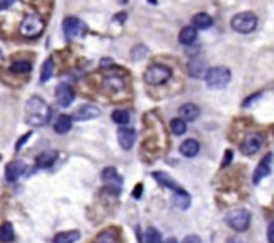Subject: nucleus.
<instances>
[{
  "label": "nucleus",
  "instance_id": "1",
  "mask_svg": "<svg viewBox=\"0 0 274 243\" xmlns=\"http://www.w3.org/2000/svg\"><path fill=\"white\" fill-rule=\"evenodd\" d=\"M51 118L50 106L40 96H32L27 100L24 107L26 123L34 127H42L48 123Z\"/></svg>",
  "mask_w": 274,
  "mask_h": 243
},
{
  "label": "nucleus",
  "instance_id": "2",
  "mask_svg": "<svg viewBox=\"0 0 274 243\" xmlns=\"http://www.w3.org/2000/svg\"><path fill=\"white\" fill-rule=\"evenodd\" d=\"M230 79H232V73L226 67H213L207 70L205 75L206 84L211 90H222L228 86Z\"/></svg>",
  "mask_w": 274,
  "mask_h": 243
},
{
  "label": "nucleus",
  "instance_id": "3",
  "mask_svg": "<svg viewBox=\"0 0 274 243\" xmlns=\"http://www.w3.org/2000/svg\"><path fill=\"white\" fill-rule=\"evenodd\" d=\"M251 215L246 209H234L229 211L225 217V222L229 227L233 228L234 231L244 232L250 226Z\"/></svg>",
  "mask_w": 274,
  "mask_h": 243
},
{
  "label": "nucleus",
  "instance_id": "4",
  "mask_svg": "<svg viewBox=\"0 0 274 243\" xmlns=\"http://www.w3.org/2000/svg\"><path fill=\"white\" fill-rule=\"evenodd\" d=\"M44 30V22L39 15H27L19 26V32L24 38H38Z\"/></svg>",
  "mask_w": 274,
  "mask_h": 243
},
{
  "label": "nucleus",
  "instance_id": "5",
  "mask_svg": "<svg viewBox=\"0 0 274 243\" xmlns=\"http://www.w3.org/2000/svg\"><path fill=\"white\" fill-rule=\"evenodd\" d=\"M257 23H258V20L253 12H240V14L234 15V18L230 22L233 30L240 32V34L253 32L257 27Z\"/></svg>",
  "mask_w": 274,
  "mask_h": 243
},
{
  "label": "nucleus",
  "instance_id": "6",
  "mask_svg": "<svg viewBox=\"0 0 274 243\" xmlns=\"http://www.w3.org/2000/svg\"><path fill=\"white\" fill-rule=\"evenodd\" d=\"M172 70L169 69L168 66L154 65L146 70L145 82L151 86H159V84L166 83L172 78Z\"/></svg>",
  "mask_w": 274,
  "mask_h": 243
},
{
  "label": "nucleus",
  "instance_id": "7",
  "mask_svg": "<svg viewBox=\"0 0 274 243\" xmlns=\"http://www.w3.org/2000/svg\"><path fill=\"white\" fill-rule=\"evenodd\" d=\"M263 143V137L258 133H250L244 138L241 143V152L245 155H253L258 151Z\"/></svg>",
  "mask_w": 274,
  "mask_h": 243
},
{
  "label": "nucleus",
  "instance_id": "8",
  "mask_svg": "<svg viewBox=\"0 0 274 243\" xmlns=\"http://www.w3.org/2000/svg\"><path fill=\"white\" fill-rule=\"evenodd\" d=\"M274 155L273 152H269L263 156L262 159L259 160L258 166L255 167L254 172H253V183L258 185L263 178H266L267 175L271 172V164H273Z\"/></svg>",
  "mask_w": 274,
  "mask_h": 243
},
{
  "label": "nucleus",
  "instance_id": "9",
  "mask_svg": "<svg viewBox=\"0 0 274 243\" xmlns=\"http://www.w3.org/2000/svg\"><path fill=\"white\" fill-rule=\"evenodd\" d=\"M102 180L106 183L107 190L111 191L113 194H119L121 186H122V179L119 178L118 172L114 167H106L102 171Z\"/></svg>",
  "mask_w": 274,
  "mask_h": 243
},
{
  "label": "nucleus",
  "instance_id": "10",
  "mask_svg": "<svg viewBox=\"0 0 274 243\" xmlns=\"http://www.w3.org/2000/svg\"><path fill=\"white\" fill-rule=\"evenodd\" d=\"M63 31L67 39H75L83 34L84 24L83 22L75 16H69L63 22Z\"/></svg>",
  "mask_w": 274,
  "mask_h": 243
},
{
  "label": "nucleus",
  "instance_id": "11",
  "mask_svg": "<svg viewBox=\"0 0 274 243\" xmlns=\"http://www.w3.org/2000/svg\"><path fill=\"white\" fill-rule=\"evenodd\" d=\"M100 110L96 106H92V104H83L80 106L79 108H76V111L74 112L73 119L78 122H86L91 120V119L99 118L100 116Z\"/></svg>",
  "mask_w": 274,
  "mask_h": 243
},
{
  "label": "nucleus",
  "instance_id": "12",
  "mask_svg": "<svg viewBox=\"0 0 274 243\" xmlns=\"http://www.w3.org/2000/svg\"><path fill=\"white\" fill-rule=\"evenodd\" d=\"M57 100L61 107H69L74 100V91L71 86L67 83H59L57 86Z\"/></svg>",
  "mask_w": 274,
  "mask_h": 243
},
{
  "label": "nucleus",
  "instance_id": "13",
  "mask_svg": "<svg viewBox=\"0 0 274 243\" xmlns=\"http://www.w3.org/2000/svg\"><path fill=\"white\" fill-rule=\"evenodd\" d=\"M26 164L22 160H12L6 167V179L8 182H16L24 174Z\"/></svg>",
  "mask_w": 274,
  "mask_h": 243
},
{
  "label": "nucleus",
  "instance_id": "14",
  "mask_svg": "<svg viewBox=\"0 0 274 243\" xmlns=\"http://www.w3.org/2000/svg\"><path fill=\"white\" fill-rule=\"evenodd\" d=\"M118 142L123 150H131L137 139V133L133 129H119L118 133Z\"/></svg>",
  "mask_w": 274,
  "mask_h": 243
},
{
  "label": "nucleus",
  "instance_id": "15",
  "mask_svg": "<svg viewBox=\"0 0 274 243\" xmlns=\"http://www.w3.org/2000/svg\"><path fill=\"white\" fill-rule=\"evenodd\" d=\"M152 178L155 179L156 182L159 183L160 186L166 187V189L174 191V193L182 190L178 183L175 182L174 179H173L170 175L163 172V171H155V172H152Z\"/></svg>",
  "mask_w": 274,
  "mask_h": 243
},
{
  "label": "nucleus",
  "instance_id": "16",
  "mask_svg": "<svg viewBox=\"0 0 274 243\" xmlns=\"http://www.w3.org/2000/svg\"><path fill=\"white\" fill-rule=\"evenodd\" d=\"M201 110L199 107L194 103H186L179 108V118L183 119L185 122H194L198 119Z\"/></svg>",
  "mask_w": 274,
  "mask_h": 243
},
{
  "label": "nucleus",
  "instance_id": "17",
  "mask_svg": "<svg viewBox=\"0 0 274 243\" xmlns=\"http://www.w3.org/2000/svg\"><path fill=\"white\" fill-rule=\"evenodd\" d=\"M187 70H189V74L190 76L195 78V79H199L203 75H206V63L199 57H194V59H191L189 62V65H187Z\"/></svg>",
  "mask_w": 274,
  "mask_h": 243
},
{
  "label": "nucleus",
  "instance_id": "18",
  "mask_svg": "<svg viewBox=\"0 0 274 243\" xmlns=\"http://www.w3.org/2000/svg\"><path fill=\"white\" fill-rule=\"evenodd\" d=\"M179 152L186 158H194L199 152V143L195 139H187L179 146Z\"/></svg>",
  "mask_w": 274,
  "mask_h": 243
},
{
  "label": "nucleus",
  "instance_id": "19",
  "mask_svg": "<svg viewBox=\"0 0 274 243\" xmlns=\"http://www.w3.org/2000/svg\"><path fill=\"white\" fill-rule=\"evenodd\" d=\"M191 23L194 28H198V30H207L210 27L213 26V19L209 14H205V12H199L197 15L193 16L191 19Z\"/></svg>",
  "mask_w": 274,
  "mask_h": 243
},
{
  "label": "nucleus",
  "instance_id": "20",
  "mask_svg": "<svg viewBox=\"0 0 274 243\" xmlns=\"http://www.w3.org/2000/svg\"><path fill=\"white\" fill-rule=\"evenodd\" d=\"M73 127V118L69 115H61L53 123V130L57 134L69 133Z\"/></svg>",
  "mask_w": 274,
  "mask_h": 243
},
{
  "label": "nucleus",
  "instance_id": "21",
  "mask_svg": "<svg viewBox=\"0 0 274 243\" xmlns=\"http://www.w3.org/2000/svg\"><path fill=\"white\" fill-rule=\"evenodd\" d=\"M58 152L57 151H44L36 158V164L40 168H47L52 166V163L57 160Z\"/></svg>",
  "mask_w": 274,
  "mask_h": 243
},
{
  "label": "nucleus",
  "instance_id": "22",
  "mask_svg": "<svg viewBox=\"0 0 274 243\" xmlns=\"http://www.w3.org/2000/svg\"><path fill=\"white\" fill-rule=\"evenodd\" d=\"M80 232L78 230H71V231L59 232L53 238V243H75L79 240Z\"/></svg>",
  "mask_w": 274,
  "mask_h": 243
},
{
  "label": "nucleus",
  "instance_id": "23",
  "mask_svg": "<svg viewBox=\"0 0 274 243\" xmlns=\"http://www.w3.org/2000/svg\"><path fill=\"white\" fill-rule=\"evenodd\" d=\"M197 39V30L194 27H185L181 32H179L178 40L179 43H182L185 46L193 44Z\"/></svg>",
  "mask_w": 274,
  "mask_h": 243
},
{
  "label": "nucleus",
  "instance_id": "24",
  "mask_svg": "<svg viewBox=\"0 0 274 243\" xmlns=\"http://www.w3.org/2000/svg\"><path fill=\"white\" fill-rule=\"evenodd\" d=\"M173 202H174V205L177 206L178 209L186 210V209H189V206H190L191 198H190V195L187 194L186 191L182 189L181 191H177V193H174Z\"/></svg>",
  "mask_w": 274,
  "mask_h": 243
},
{
  "label": "nucleus",
  "instance_id": "25",
  "mask_svg": "<svg viewBox=\"0 0 274 243\" xmlns=\"http://www.w3.org/2000/svg\"><path fill=\"white\" fill-rule=\"evenodd\" d=\"M15 238V232L14 227L10 222H6L0 226V240L3 243H10Z\"/></svg>",
  "mask_w": 274,
  "mask_h": 243
},
{
  "label": "nucleus",
  "instance_id": "26",
  "mask_svg": "<svg viewBox=\"0 0 274 243\" xmlns=\"http://www.w3.org/2000/svg\"><path fill=\"white\" fill-rule=\"evenodd\" d=\"M53 75V62L52 59H47L42 66V71H40V82L46 83L50 80L51 76Z\"/></svg>",
  "mask_w": 274,
  "mask_h": 243
},
{
  "label": "nucleus",
  "instance_id": "27",
  "mask_svg": "<svg viewBox=\"0 0 274 243\" xmlns=\"http://www.w3.org/2000/svg\"><path fill=\"white\" fill-rule=\"evenodd\" d=\"M170 129L174 135H183L186 133V122L181 118H175L170 122Z\"/></svg>",
  "mask_w": 274,
  "mask_h": 243
},
{
  "label": "nucleus",
  "instance_id": "28",
  "mask_svg": "<svg viewBox=\"0 0 274 243\" xmlns=\"http://www.w3.org/2000/svg\"><path fill=\"white\" fill-rule=\"evenodd\" d=\"M145 243H162V235L155 227H149L145 232Z\"/></svg>",
  "mask_w": 274,
  "mask_h": 243
},
{
  "label": "nucleus",
  "instance_id": "29",
  "mask_svg": "<svg viewBox=\"0 0 274 243\" xmlns=\"http://www.w3.org/2000/svg\"><path fill=\"white\" fill-rule=\"evenodd\" d=\"M111 119L117 123V125H126L130 120V114L125 110H115L111 114Z\"/></svg>",
  "mask_w": 274,
  "mask_h": 243
},
{
  "label": "nucleus",
  "instance_id": "30",
  "mask_svg": "<svg viewBox=\"0 0 274 243\" xmlns=\"http://www.w3.org/2000/svg\"><path fill=\"white\" fill-rule=\"evenodd\" d=\"M10 70H11L12 73H15V74H26L31 71V65L28 63V62H24V60L15 62L14 65H11Z\"/></svg>",
  "mask_w": 274,
  "mask_h": 243
},
{
  "label": "nucleus",
  "instance_id": "31",
  "mask_svg": "<svg viewBox=\"0 0 274 243\" xmlns=\"http://www.w3.org/2000/svg\"><path fill=\"white\" fill-rule=\"evenodd\" d=\"M147 51H149L147 47L143 46V44H138L131 49V59L133 60H142L147 55Z\"/></svg>",
  "mask_w": 274,
  "mask_h": 243
},
{
  "label": "nucleus",
  "instance_id": "32",
  "mask_svg": "<svg viewBox=\"0 0 274 243\" xmlns=\"http://www.w3.org/2000/svg\"><path fill=\"white\" fill-rule=\"evenodd\" d=\"M104 83H106L107 86H110L113 90H118L119 87H122V86H123V80L121 79V78L113 76V78H107Z\"/></svg>",
  "mask_w": 274,
  "mask_h": 243
},
{
  "label": "nucleus",
  "instance_id": "33",
  "mask_svg": "<svg viewBox=\"0 0 274 243\" xmlns=\"http://www.w3.org/2000/svg\"><path fill=\"white\" fill-rule=\"evenodd\" d=\"M115 236L111 231H104L98 236V243H114Z\"/></svg>",
  "mask_w": 274,
  "mask_h": 243
},
{
  "label": "nucleus",
  "instance_id": "34",
  "mask_svg": "<svg viewBox=\"0 0 274 243\" xmlns=\"http://www.w3.org/2000/svg\"><path fill=\"white\" fill-rule=\"evenodd\" d=\"M31 135H32V133H31V131H30V133H27L26 135H23V137L20 138L19 141H18V143H16V150H18V151H19L20 148L23 147L24 145H26V142L28 141V139H30Z\"/></svg>",
  "mask_w": 274,
  "mask_h": 243
},
{
  "label": "nucleus",
  "instance_id": "35",
  "mask_svg": "<svg viewBox=\"0 0 274 243\" xmlns=\"http://www.w3.org/2000/svg\"><path fill=\"white\" fill-rule=\"evenodd\" d=\"M16 0H0V11H4V10H8L15 4Z\"/></svg>",
  "mask_w": 274,
  "mask_h": 243
},
{
  "label": "nucleus",
  "instance_id": "36",
  "mask_svg": "<svg viewBox=\"0 0 274 243\" xmlns=\"http://www.w3.org/2000/svg\"><path fill=\"white\" fill-rule=\"evenodd\" d=\"M232 158H233V154L230 150H228V151L225 152V158L224 160H222V167H226V166H229L230 164V162H232Z\"/></svg>",
  "mask_w": 274,
  "mask_h": 243
},
{
  "label": "nucleus",
  "instance_id": "37",
  "mask_svg": "<svg viewBox=\"0 0 274 243\" xmlns=\"http://www.w3.org/2000/svg\"><path fill=\"white\" fill-rule=\"evenodd\" d=\"M182 243H202V240L198 235H187Z\"/></svg>",
  "mask_w": 274,
  "mask_h": 243
},
{
  "label": "nucleus",
  "instance_id": "38",
  "mask_svg": "<svg viewBox=\"0 0 274 243\" xmlns=\"http://www.w3.org/2000/svg\"><path fill=\"white\" fill-rule=\"evenodd\" d=\"M267 240L269 243H274V222H271L267 227Z\"/></svg>",
  "mask_w": 274,
  "mask_h": 243
},
{
  "label": "nucleus",
  "instance_id": "39",
  "mask_svg": "<svg viewBox=\"0 0 274 243\" xmlns=\"http://www.w3.org/2000/svg\"><path fill=\"white\" fill-rule=\"evenodd\" d=\"M141 194H142V185L141 183H139V185H137V186H135V189H134V191H133V197L134 198H141Z\"/></svg>",
  "mask_w": 274,
  "mask_h": 243
},
{
  "label": "nucleus",
  "instance_id": "40",
  "mask_svg": "<svg viewBox=\"0 0 274 243\" xmlns=\"http://www.w3.org/2000/svg\"><path fill=\"white\" fill-rule=\"evenodd\" d=\"M259 95H261V94H255V95H253V96H250V98H248V99H246V100H245L244 104H242V106H244V107H249V106H250V103L254 102V99L259 98Z\"/></svg>",
  "mask_w": 274,
  "mask_h": 243
},
{
  "label": "nucleus",
  "instance_id": "41",
  "mask_svg": "<svg viewBox=\"0 0 274 243\" xmlns=\"http://www.w3.org/2000/svg\"><path fill=\"white\" fill-rule=\"evenodd\" d=\"M225 243H244V242H242V239L238 238V236H233V238H229Z\"/></svg>",
  "mask_w": 274,
  "mask_h": 243
},
{
  "label": "nucleus",
  "instance_id": "42",
  "mask_svg": "<svg viewBox=\"0 0 274 243\" xmlns=\"http://www.w3.org/2000/svg\"><path fill=\"white\" fill-rule=\"evenodd\" d=\"M126 18H127V15H126L125 12H122V14H118V15L115 16V20L118 19L119 22H121V23H123V22H125Z\"/></svg>",
  "mask_w": 274,
  "mask_h": 243
},
{
  "label": "nucleus",
  "instance_id": "43",
  "mask_svg": "<svg viewBox=\"0 0 274 243\" xmlns=\"http://www.w3.org/2000/svg\"><path fill=\"white\" fill-rule=\"evenodd\" d=\"M163 243H177V240L174 239V238H170V239H168V240H165Z\"/></svg>",
  "mask_w": 274,
  "mask_h": 243
},
{
  "label": "nucleus",
  "instance_id": "44",
  "mask_svg": "<svg viewBox=\"0 0 274 243\" xmlns=\"http://www.w3.org/2000/svg\"><path fill=\"white\" fill-rule=\"evenodd\" d=\"M147 2H149V3H151V4H156V0H147Z\"/></svg>",
  "mask_w": 274,
  "mask_h": 243
},
{
  "label": "nucleus",
  "instance_id": "45",
  "mask_svg": "<svg viewBox=\"0 0 274 243\" xmlns=\"http://www.w3.org/2000/svg\"><path fill=\"white\" fill-rule=\"evenodd\" d=\"M3 56V52H2V49H0V57Z\"/></svg>",
  "mask_w": 274,
  "mask_h": 243
}]
</instances>
